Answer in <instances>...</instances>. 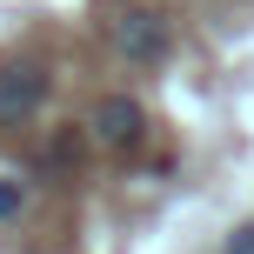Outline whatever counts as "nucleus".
Wrapping results in <instances>:
<instances>
[{
    "label": "nucleus",
    "instance_id": "nucleus-1",
    "mask_svg": "<svg viewBox=\"0 0 254 254\" xmlns=\"http://www.w3.org/2000/svg\"><path fill=\"white\" fill-rule=\"evenodd\" d=\"M107 40L127 67H161L174 54V20H167L154 0H114L107 7Z\"/></svg>",
    "mask_w": 254,
    "mask_h": 254
},
{
    "label": "nucleus",
    "instance_id": "nucleus-2",
    "mask_svg": "<svg viewBox=\"0 0 254 254\" xmlns=\"http://www.w3.org/2000/svg\"><path fill=\"white\" fill-rule=\"evenodd\" d=\"M47 94H54V74H47V61H0V127H27L47 107Z\"/></svg>",
    "mask_w": 254,
    "mask_h": 254
},
{
    "label": "nucleus",
    "instance_id": "nucleus-3",
    "mask_svg": "<svg viewBox=\"0 0 254 254\" xmlns=\"http://www.w3.org/2000/svg\"><path fill=\"white\" fill-rule=\"evenodd\" d=\"M87 134L101 140V147L127 154V147H140V140H147V107H140L134 94H101V101H94V114H87Z\"/></svg>",
    "mask_w": 254,
    "mask_h": 254
},
{
    "label": "nucleus",
    "instance_id": "nucleus-4",
    "mask_svg": "<svg viewBox=\"0 0 254 254\" xmlns=\"http://www.w3.org/2000/svg\"><path fill=\"white\" fill-rule=\"evenodd\" d=\"M7 214H20V188H13V181L0 174V221H7Z\"/></svg>",
    "mask_w": 254,
    "mask_h": 254
},
{
    "label": "nucleus",
    "instance_id": "nucleus-5",
    "mask_svg": "<svg viewBox=\"0 0 254 254\" xmlns=\"http://www.w3.org/2000/svg\"><path fill=\"white\" fill-rule=\"evenodd\" d=\"M228 254H254V221H248L241 234H234V248H228Z\"/></svg>",
    "mask_w": 254,
    "mask_h": 254
}]
</instances>
